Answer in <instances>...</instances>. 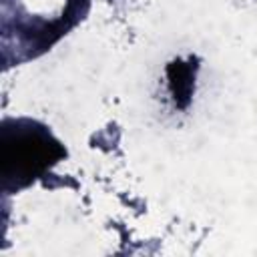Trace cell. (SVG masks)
Wrapping results in <instances>:
<instances>
[{"label": "cell", "instance_id": "cell-1", "mask_svg": "<svg viewBox=\"0 0 257 257\" xmlns=\"http://www.w3.org/2000/svg\"><path fill=\"white\" fill-rule=\"evenodd\" d=\"M64 155L60 143L50 133L30 120H16L14 128L4 122L2 128V177L4 185L10 183L20 189L44 173Z\"/></svg>", "mask_w": 257, "mask_h": 257}, {"label": "cell", "instance_id": "cell-2", "mask_svg": "<svg viewBox=\"0 0 257 257\" xmlns=\"http://www.w3.org/2000/svg\"><path fill=\"white\" fill-rule=\"evenodd\" d=\"M193 76H195V66H191V64H183L177 60L169 66L171 90H173V98L179 106H187V102L191 98Z\"/></svg>", "mask_w": 257, "mask_h": 257}]
</instances>
